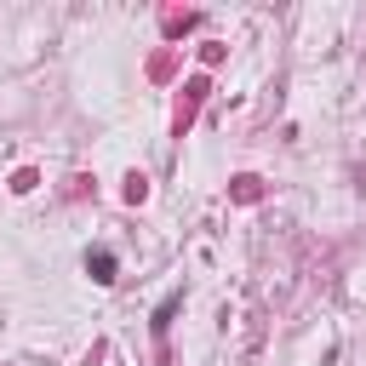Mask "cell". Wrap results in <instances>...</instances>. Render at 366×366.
I'll return each mask as SVG.
<instances>
[{
	"mask_svg": "<svg viewBox=\"0 0 366 366\" xmlns=\"http://www.w3.org/2000/svg\"><path fill=\"white\" fill-rule=\"evenodd\" d=\"M86 269H92V280H103V286H109V280H114V252H92V257H86Z\"/></svg>",
	"mask_w": 366,
	"mask_h": 366,
	"instance_id": "1",
	"label": "cell"
}]
</instances>
